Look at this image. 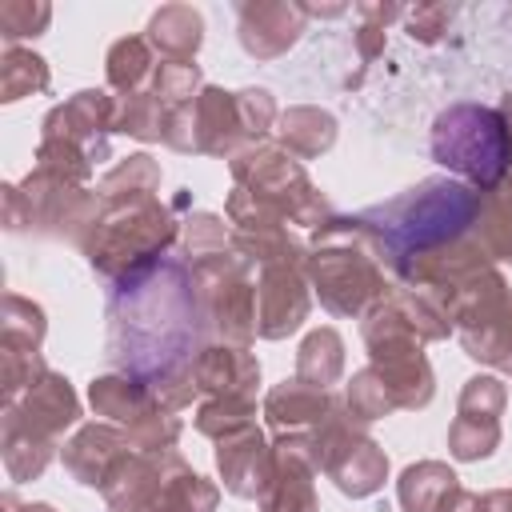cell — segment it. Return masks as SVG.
Masks as SVG:
<instances>
[{
  "mask_svg": "<svg viewBox=\"0 0 512 512\" xmlns=\"http://www.w3.org/2000/svg\"><path fill=\"white\" fill-rule=\"evenodd\" d=\"M104 320V356L116 372L148 384L168 412H184L200 396L192 364L212 336L180 256H168L128 288H112Z\"/></svg>",
  "mask_w": 512,
  "mask_h": 512,
  "instance_id": "obj_1",
  "label": "cell"
},
{
  "mask_svg": "<svg viewBox=\"0 0 512 512\" xmlns=\"http://www.w3.org/2000/svg\"><path fill=\"white\" fill-rule=\"evenodd\" d=\"M476 216H480V192L472 184H464L456 176H428V180L412 184L408 192L364 208L360 224L368 228L380 260L396 284V276L412 260L472 236Z\"/></svg>",
  "mask_w": 512,
  "mask_h": 512,
  "instance_id": "obj_2",
  "label": "cell"
},
{
  "mask_svg": "<svg viewBox=\"0 0 512 512\" xmlns=\"http://www.w3.org/2000/svg\"><path fill=\"white\" fill-rule=\"evenodd\" d=\"M180 240V220L156 192L100 196V216L80 240L84 260L108 288H128L160 268Z\"/></svg>",
  "mask_w": 512,
  "mask_h": 512,
  "instance_id": "obj_3",
  "label": "cell"
},
{
  "mask_svg": "<svg viewBox=\"0 0 512 512\" xmlns=\"http://www.w3.org/2000/svg\"><path fill=\"white\" fill-rule=\"evenodd\" d=\"M308 284L332 316L364 320L380 300L392 296V276L360 224V216H332L308 240Z\"/></svg>",
  "mask_w": 512,
  "mask_h": 512,
  "instance_id": "obj_4",
  "label": "cell"
},
{
  "mask_svg": "<svg viewBox=\"0 0 512 512\" xmlns=\"http://www.w3.org/2000/svg\"><path fill=\"white\" fill-rule=\"evenodd\" d=\"M80 420V396L60 372H44L28 392L0 408V456L8 480L24 484L44 476L60 436Z\"/></svg>",
  "mask_w": 512,
  "mask_h": 512,
  "instance_id": "obj_5",
  "label": "cell"
},
{
  "mask_svg": "<svg viewBox=\"0 0 512 512\" xmlns=\"http://www.w3.org/2000/svg\"><path fill=\"white\" fill-rule=\"evenodd\" d=\"M432 160L456 180L488 192L508 180V128L492 104H448L432 120Z\"/></svg>",
  "mask_w": 512,
  "mask_h": 512,
  "instance_id": "obj_6",
  "label": "cell"
},
{
  "mask_svg": "<svg viewBox=\"0 0 512 512\" xmlns=\"http://www.w3.org/2000/svg\"><path fill=\"white\" fill-rule=\"evenodd\" d=\"M360 336L368 348V364L380 372L396 412L428 408L436 396V376H432V364L424 356V340L416 336V328L408 324V316L400 312V304L392 296L380 300L360 320Z\"/></svg>",
  "mask_w": 512,
  "mask_h": 512,
  "instance_id": "obj_7",
  "label": "cell"
},
{
  "mask_svg": "<svg viewBox=\"0 0 512 512\" xmlns=\"http://www.w3.org/2000/svg\"><path fill=\"white\" fill-rule=\"evenodd\" d=\"M4 228L52 240H72L80 248L84 232L100 216V192L92 184H68L44 168H32L20 184H4Z\"/></svg>",
  "mask_w": 512,
  "mask_h": 512,
  "instance_id": "obj_8",
  "label": "cell"
},
{
  "mask_svg": "<svg viewBox=\"0 0 512 512\" xmlns=\"http://www.w3.org/2000/svg\"><path fill=\"white\" fill-rule=\"evenodd\" d=\"M232 168V184L252 192L256 200H264L268 208H276L288 224H300V228H320L328 224L336 212L328 204V196L312 184V176L304 172V164L284 152L280 144H248L244 152H236L228 160Z\"/></svg>",
  "mask_w": 512,
  "mask_h": 512,
  "instance_id": "obj_9",
  "label": "cell"
},
{
  "mask_svg": "<svg viewBox=\"0 0 512 512\" xmlns=\"http://www.w3.org/2000/svg\"><path fill=\"white\" fill-rule=\"evenodd\" d=\"M192 288L208 324V336L220 344H240L252 348L256 340V280L252 264L232 248L208 260L188 264Z\"/></svg>",
  "mask_w": 512,
  "mask_h": 512,
  "instance_id": "obj_10",
  "label": "cell"
},
{
  "mask_svg": "<svg viewBox=\"0 0 512 512\" xmlns=\"http://www.w3.org/2000/svg\"><path fill=\"white\" fill-rule=\"evenodd\" d=\"M308 452H312L316 472H324L352 500H364V496L380 492L384 480H388L384 448L364 432V424H356L348 416L344 404L308 436Z\"/></svg>",
  "mask_w": 512,
  "mask_h": 512,
  "instance_id": "obj_11",
  "label": "cell"
},
{
  "mask_svg": "<svg viewBox=\"0 0 512 512\" xmlns=\"http://www.w3.org/2000/svg\"><path fill=\"white\" fill-rule=\"evenodd\" d=\"M88 404L108 424H120L132 436L136 452H168V448H176V440L184 432V420L176 412H168L148 392V384H140L124 372L96 376L88 384Z\"/></svg>",
  "mask_w": 512,
  "mask_h": 512,
  "instance_id": "obj_12",
  "label": "cell"
},
{
  "mask_svg": "<svg viewBox=\"0 0 512 512\" xmlns=\"http://www.w3.org/2000/svg\"><path fill=\"white\" fill-rule=\"evenodd\" d=\"M164 144L176 148V152L224 156V160H232L236 152H244L252 140H248V128H244L236 92L216 88V84H204V92L192 104H184V108L172 112L168 132H164Z\"/></svg>",
  "mask_w": 512,
  "mask_h": 512,
  "instance_id": "obj_13",
  "label": "cell"
},
{
  "mask_svg": "<svg viewBox=\"0 0 512 512\" xmlns=\"http://www.w3.org/2000/svg\"><path fill=\"white\" fill-rule=\"evenodd\" d=\"M508 404V384L496 376H472L460 388L456 420L448 428V452L460 464L488 460L500 448V416Z\"/></svg>",
  "mask_w": 512,
  "mask_h": 512,
  "instance_id": "obj_14",
  "label": "cell"
},
{
  "mask_svg": "<svg viewBox=\"0 0 512 512\" xmlns=\"http://www.w3.org/2000/svg\"><path fill=\"white\" fill-rule=\"evenodd\" d=\"M112 132H116V96L108 88H80V92H72L40 124V140L76 144L96 164L108 156V136Z\"/></svg>",
  "mask_w": 512,
  "mask_h": 512,
  "instance_id": "obj_15",
  "label": "cell"
},
{
  "mask_svg": "<svg viewBox=\"0 0 512 512\" xmlns=\"http://www.w3.org/2000/svg\"><path fill=\"white\" fill-rule=\"evenodd\" d=\"M312 312V284L304 264H268L256 268V336L284 340L304 328Z\"/></svg>",
  "mask_w": 512,
  "mask_h": 512,
  "instance_id": "obj_16",
  "label": "cell"
},
{
  "mask_svg": "<svg viewBox=\"0 0 512 512\" xmlns=\"http://www.w3.org/2000/svg\"><path fill=\"white\" fill-rule=\"evenodd\" d=\"M308 12L300 0H248L236 4V36L252 60H280L304 36Z\"/></svg>",
  "mask_w": 512,
  "mask_h": 512,
  "instance_id": "obj_17",
  "label": "cell"
},
{
  "mask_svg": "<svg viewBox=\"0 0 512 512\" xmlns=\"http://www.w3.org/2000/svg\"><path fill=\"white\" fill-rule=\"evenodd\" d=\"M136 452L132 436L120 428V424H108V420H92V424H80L72 432V440H64L60 448V460L68 468V476L84 488H96L104 492V484L112 480V472Z\"/></svg>",
  "mask_w": 512,
  "mask_h": 512,
  "instance_id": "obj_18",
  "label": "cell"
},
{
  "mask_svg": "<svg viewBox=\"0 0 512 512\" xmlns=\"http://www.w3.org/2000/svg\"><path fill=\"white\" fill-rule=\"evenodd\" d=\"M272 452H276L272 480L264 484L256 508L260 512H320L316 464L308 452V436H276Z\"/></svg>",
  "mask_w": 512,
  "mask_h": 512,
  "instance_id": "obj_19",
  "label": "cell"
},
{
  "mask_svg": "<svg viewBox=\"0 0 512 512\" xmlns=\"http://www.w3.org/2000/svg\"><path fill=\"white\" fill-rule=\"evenodd\" d=\"M276 452L260 424H248L224 440H216V472L224 480V492L240 500H260L264 484L272 480Z\"/></svg>",
  "mask_w": 512,
  "mask_h": 512,
  "instance_id": "obj_20",
  "label": "cell"
},
{
  "mask_svg": "<svg viewBox=\"0 0 512 512\" xmlns=\"http://www.w3.org/2000/svg\"><path fill=\"white\" fill-rule=\"evenodd\" d=\"M340 404H344V396H336L332 388H312L300 376H292V380H280L268 388L264 420L276 436H312Z\"/></svg>",
  "mask_w": 512,
  "mask_h": 512,
  "instance_id": "obj_21",
  "label": "cell"
},
{
  "mask_svg": "<svg viewBox=\"0 0 512 512\" xmlns=\"http://www.w3.org/2000/svg\"><path fill=\"white\" fill-rule=\"evenodd\" d=\"M196 388L204 400H220V396H236V400H256L260 392V360L252 348L240 344H204V352L192 364Z\"/></svg>",
  "mask_w": 512,
  "mask_h": 512,
  "instance_id": "obj_22",
  "label": "cell"
},
{
  "mask_svg": "<svg viewBox=\"0 0 512 512\" xmlns=\"http://www.w3.org/2000/svg\"><path fill=\"white\" fill-rule=\"evenodd\" d=\"M456 336L476 364L504 372L512 364V288L492 296L488 304H480L468 320H460Z\"/></svg>",
  "mask_w": 512,
  "mask_h": 512,
  "instance_id": "obj_23",
  "label": "cell"
},
{
  "mask_svg": "<svg viewBox=\"0 0 512 512\" xmlns=\"http://www.w3.org/2000/svg\"><path fill=\"white\" fill-rule=\"evenodd\" d=\"M164 456L168 452H132L100 492L108 500V512H156V496L164 484Z\"/></svg>",
  "mask_w": 512,
  "mask_h": 512,
  "instance_id": "obj_24",
  "label": "cell"
},
{
  "mask_svg": "<svg viewBox=\"0 0 512 512\" xmlns=\"http://www.w3.org/2000/svg\"><path fill=\"white\" fill-rule=\"evenodd\" d=\"M464 484L444 460H416L396 480V500L404 512H452Z\"/></svg>",
  "mask_w": 512,
  "mask_h": 512,
  "instance_id": "obj_25",
  "label": "cell"
},
{
  "mask_svg": "<svg viewBox=\"0 0 512 512\" xmlns=\"http://www.w3.org/2000/svg\"><path fill=\"white\" fill-rule=\"evenodd\" d=\"M144 40L160 60H196L204 44V16L192 4H164L148 16Z\"/></svg>",
  "mask_w": 512,
  "mask_h": 512,
  "instance_id": "obj_26",
  "label": "cell"
},
{
  "mask_svg": "<svg viewBox=\"0 0 512 512\" xmlns=\"http://www.w3.org/2000/svg\"><path fill=\"white\" fill-rule=\"evenodd\" d=\"M276 144L284 152H292L296 160H316L324 156L332 144H336V116L328 108H316V104H296V108H284L280 120H276Z\"/></svg>",
  "mask_w": 512,
  "mask_h": 512,
  "instance_id": "obj_27",
  "label": "cell"
},
{
  "mask_svg": "<svg viewBox=\"0 0 512 512\" xmlns=\"http://www.w3.org/2000/svg\"><path fill=\"white\" fill-rule=\"evenodd\" d=\"M216 508H220V488L200 472H192V464L176 448H168L156 512H216Z\"/></svg>",
  "mask_w": 512,
  "mask_h": 512,
  "instance_id": "obj_28",
  "label": "cell"
},
{
  "mask_svg": "<svg viewBox=\"0 0 512 512\" xmlns=\"http://www.w3.org/2000/svg\"><path fill=\"white\" fill-rule=\"evenodd\" d=\"M156 52L144 36H120L112 40L108 56H104V76H108V92L116 96H136L152 84L156 76Z\"/></svg>",
  "mask_w": 512,
  "mask_h": 512,
  "instance_id": "obj_29",
  "label": "cell"
},
{
  "mask_svg": "<svg viewBox=\"0 0 512 512\" xmlns=\"http://www.w3.org/2000/svg\"><path fill=\"white\" fill-rule=\"evenodd\" d=\"M472 240L496 264H512V180L480 192V216L472 224Z\"/></svg>",
  "mask_w": 512,
  "mask_h": 512,
  "instance_id": "obj_30",
  "label": "cell"
},
{
  "mask_svg": "<svg viewBox=\"0 0 512 512\" xmlns=\"http://www.w3.org/2000/svg\"><path fill=\"white\" fill-rule=\"evenodd\" d=\"M296 376L312 388H332L344 376V340L336 328H312L296 348Z\"/></svg>",
  "mask_w": 512,
  "mask_h": 512,
  "instance_id": "obj_31",
  "label": "cell"
},
{
  "mask_svg": "<svg viewBox=\"0 0 512 512\" xmlns=\"http://www.w3.org/2000/svg\"><path fill=\"white\" fill-rule=\"evenodd\" d=\"M48 84H52V72H48V60L40 52L20 48V44H4V52H0V100L4 104L48 92Z\"/></svg>",
  "mask_w": 512,
  "mask_h": 512,
  "instance_id": "obj_32",
  "label": "cell"
},
{
  "mask_svg": "<svg viewBox=\"0 0 512 512\" xmlns=\"http://www.w3.org/2000/svg\"><path fill=\"white\" fill-rule=\"evenodd\" d=\"M168 120H172V108L152 88H144L136 96H116V132H124L140 144L164 140Z\"/></svg>",
  "mask_w": 512,
  "mask_h": 512,
  "instance_id": "obj_33",
  "label": "cell"
},
{
  "mask_svg": "<svg viewBox=\"0 0 512 512\" xmlns=\"http://www.w3.org/2000/svg\"><path fill=\"white\" fill-rule=\"evenodd\" d=\"M232 224H224V216L216 212H192L188 220H180V240H176V256L184 264L232 252Z\"/></svg>",
  "mask_w": 512,
  "mask_h": 512,
  "instance_id": "obj_34",
  "label": "cell"
},
{
  "mask_svg": "<svg viewBox=\"0 0 512 512\" xmlns=\"http://www.w3.org/2000/svg\"><path fill=\"white\" fill-rule=\"evenodd\" d=\"M344 408L364 428L396 412V404H392V396H388V388H384V380H380V372L372 364H364L360 372H352V380L344 384Z\"/></svg>",
  "mask_w": 512,
  "mask_h": 512,
  "instance_id": "obj_35",
  "label": "cell"
},
{
  "mask_svg": "<svg viewBox=\"0 0 512 512\" xmlns=\"http://www.w3.org/2000/svg\"><path fill=\"white\" fill-rule=\"evenodd\" d=\"M48 332L44 308L20 292H4V312H0V340L4 344H24V348H40Z\"/></svg>",
  "mask_w": 512,
  "mask_h": 512,
  "instance_id": "obj_36",
  "label": "cell"
},
{
  "mask_svg": "<svg viewBox=\"0 0 512 512\" xmlns=\"http://www.w3.org/2000/svg\"><path fill=\"white\" fill-rule=\"evenodd\" d=\"M160 180H164V172H160V164L148 156V152H132V156H124L116 168H108L104 176H100V184H96V192L100 196H128V192H160Z\"/></svg>",
  "mask_w": 512,
  "mask_h": 512,
  "instance_id": "obj_37",
  "label": "cell"
},
{
  "mask_svg": "<svg viewBox=\"0 0 512 512\" xmlns=\"http://www.w3.org/2000/svg\"><path fill=\"white\" fill-rule=\"evenodd\" d=\"M196 432L208 440H224L248 424H256V400H236V396H220V400H200L196 408Z\"/></svg>",
  "mask_w": 512,
  "mask_h": 512,
  "instance_id": "obj_38",
  "label": "cell"
},
{
  "mask_svg": "<svg viewBox=\"0 0 512 512\" xmlns=\"http://www.w3.org/2000/svg\"><path fill=\"white\" fill-rule=\"evenodd\" d=\"M148 88L176 112V108L192 104V100L204 92V72H200L196 60H160Z\"/></svg>",
  "mask_w": 512,
  "mask_h": 512,
  "instance_id": "obj_39",
  "label": "cell"
},
{
  "mask_svg": "<svg viewBox=\"0 0 512 512\" xmlns=\"http://www.w3.org/2000/svg\"><path fill=\"white\" fill-rule=\"evenodd\" d=\"M48 24H52V4H44V0H4L0 4V36H4V44L40 36Z\"/></svg>",
  "mask_w": 512,
  "mask_h": 512,
  "instance_id": "obj_40",
  "label": "cell"
},
{
  "mask_svg": "<svg viewBox=\"0 0 512 512\" xmlns=\"http://www.w3.org/2000/svg\"><path fill=\"white\" fill-rule=\"evenodd\" d=\"M356 16H360L356 52H360V60H376L384 52V28L392 20H404V8L400 4H356Z\"/></svg>",
  "mask_w": 512,
  "mask_h": 512,
  "instance_id": "obj_41",
  "label": "cell"
},
{
  "mask_svg": "<svg viewBox=\"0 0 512 512\" xmlns=\"http://www.w3.org/2000/svg\"><path fill=\"white\" fill-rule=\"evenodd\" d=\"M452 16H456V4H416V8H404V28L412 40L436 44L448 32Z\"/></svg>",
  "mask_w": 512,
  "mask_h": 512,
  "instance_id": "obj_42",
  "label": "cell"
},
{
  "mask_svg": "<svg viewBox=\"0 0 512 512\" xmlns=\"http://www.w3.org/2000/svg\"><path fill=\"white\" fill-rule=\"evenodd\" d=\"M480 512H512V488H492L480 496Z\"/></svg>",
  "mask_w": 512,
  "mask_h": 512,
  "instance_id": "obj_43",
  "label": "cell"
},
{
  "mask_svg": "<svg viewBox=\"0 0 512 512\" xmlns=\"http://www.w3.org/2000/svg\"><path fill=\"white\" fill-rule=\"evenodd\" d=\"M0 508H4V512H56V508H52V504H44V500H36V504H20L12 492H4V496H0Z\"/></svg>",
  "mask_w": 512,
  "mask_h": 512,
  "instance_id": "obj_44",
  "label": "cell"
},
{
  "mask_svg": "<svg viewBox=\"0 0 512 512\" xmlns=\"http://www.w3.org/2000/svg\"><path fill=\"white\" fill-rule=\"evenodd\" d=\"M500 116H504V128H508V180H512V92L500 96Z\"/></svg>",
  "mask_w": 512,
  "mask_h": 512,
  "instance_id": "obj_45",
  "label": "cell"
},
{
  "mask_svg": "<svg viewBox=\"0 0 512 512\" xmlns=\"http://www.w3.org/2000/svg\"><path fill=\"white\" fill-rule=\"evenodd\" d=\"M504 376H508V380H512V364H508V368H504Z\"/></svg>",
  "mask_w": 512,
  "mask_h": 512,
  "instance_id": "obj_46",
  "label": "cell"
}]
</instances>
